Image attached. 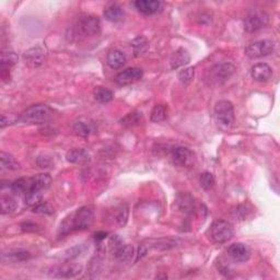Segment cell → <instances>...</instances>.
I'll list each match as a JSON object with an SVG mask.
<instances>
[{
	"mask_svg": "<svg viewBox=\"0 0 280 280\" xmlns=\"http://www.w3.org/2000/svg\"><path fill=\"white\" fill-rule=\"evenodd\" d=\"M31 253L25 249H13L8 253H3L1 260L3 262H21L29 261Z\"/></svg>",
	"mask_w": 280,
	"mask_h": 280,
	"instance_id": "d6986e66",
	"label": "cell"
},
{
	"mask_svg": "<svg viewBox=\"0 0 280 280\" xmlns=\"http://www.w3.org/2000/svg\"><path fill=\"white\" fill-rule=\"evenodd\" d=\"M191 61V55L185 48H178L177 51H175L172 56H171L170 64L172 69H177L179 67H183V66L187 65Z\"/></svg>",
	"mask_w": 280,
	"mask_h": 280,
	"instance_id": "ac0fdd59",
	"label": "cell"
},
{
	"mask_svg": "<svg viewBox=\"0 0 280 280\" xmlns=\"http://www.w3.org/2000/svg\"><path fill=\"white\" fill-rule=\"evenodd\" d=\"M22 230H23L24 232H33V233H35V232H38L39 230H41V228H39L37 225H35V223L26 222L22 225Z\"/></svg>",
	"mask_w": 280,
	"mask_h": 280,
	"instance_id": "f35d334b",
	"label": "cell"
},
{
	"mask_svg": "<svg viewBox=\"0 0 280 280\" xmlns=\"http://www.w3.org/2000/svg\"><path fill=\"white\" fill-rule=\"evenodd\" d=\"M82 273V267L78 264H60L52 267L48 275L52 278H74Z\"/></svg>",
	"mask_w": 280,
	"mask_h": 280,
	"instance_id": "ba28073f",
	"label": "cell"
},
{
	"mask_svg": "<svg viewBox=\"0 0 280 280\" xmlns=\"http://www.w3.org/2000/svg\"><path fill=\"white\" fill-rule=\"evenodd\" d=\"M114 219L120 227H124L128 219V207L126 205H121L114 210Z\"/></svg>",
	"mask_w": 280,
	"mask_h": 280,
	"instance_id": "4316f807",
	"label": "cell"
},
{
	"mask_svg": "<svg viewBox=\"0 0 280 280\" xmlns=\"http://www.w3.org/2000/svg\"><path fill=\"white\" fill-rule=\"evenodd\" d=\"M106 63L109 68L120 69L126 64V56L121 51H112L107 54Z\"/></svg>",
	"mask_w": 280,
	"mask_h": 280,
	"instance_id": "44dd1931",
	"label": "cell"
},
{
	"mask_svg": "<svg viewBox=\"0 0 280 280\" xmlns=\"http://www.w3.org/2000/svg\"><path fill=\"white\" fill-rule=\"evenodd\" d=\"M32 177H22L11 184V191L18 195H25L30 191H33Z\"/></svg>",
	"mask_w": 280,
	"mask_h": 280,
	"instance_id": "ffe728a7",
	"label": "cell"
},
{
	"mask_svg": "<svg viewBox=\"0 0 280 280\" xmlns=\"http://www.w3.org/2000/svg\"><path fill=\"white\" fill-rule=\"evenodd\" d=\"M142 76L143 71L141 69L137 67H131L122 70V72L118 73L115 78V81L120 86H127L139 81L140 79L142 78Z\"/></svg>",
	"mask_w": 280,
	"mask_h": 280,
	"instance_id": "7c38bea8",
	"label": "cell"
},
{
	"mask_svg": "<svg viewBox=\"0 0 280 280\" xmlns=\"http://www.w3.org/2000/svg\"><path fill=\"white\" fill-rule=\"evenodd\" d=\"M73 130H74V133H76L78 136H80V137H88V136L91 134L92 128L90 124H88V122L79 121L77 122H74Z\"/></svg>",
	"mask_w": 280,
	"mask_h": 280,
	"instance_id": "d590c367",
	"label": "cell"
},
{
	"mask_svg": "<svg viewBox=\"0 0 280 280\" xmlns=\"http://www.w3.org/2000/svg\"><path fill=\"white\" fill-rule=\"evenodd\" d=\"M104 17L105 19L111 22H120L124 19L125 12L118 4H111V6L105 8Z\"/></svg>",
	"mask_w": 280,
	"mask_h": 280,
	"instance_id": "7402d4cb",
	"label": "cell"
},
{
	"mask_svg": "<svg viewBox=\"0 0 280 280\" xmlns=\"http://www.w3.org/2000/svg\"><path fill=\"white\" fill-rule=\"evenodd\" d=\"M42 201V194H41V191H36V190H33V191H30L29 192H26L24 195V203L26 206H29V207H35V206H37L38 204H41Z\"/></svg>",
	"mask_w": 280,
	"mask_h": 280,
	"instance_id": "f1b7e54d",
	"label": "cell"
},
{
	"mask_svg": "<svg viewBox=\"0 0 280 280\" xmlns=\"http://www.w3.org/2000/svg\"><path fill=\"white\" fill-rule=\"evenodd\" d=\"M228 255L236 262H245L248 261L251 256V251L247 247V245L243 243H234L231 244L227 249Z\"/></svg>",
	"mask_w": 280,
	"mask_h": 280,
	"instance_id": "4fadbf2b",
	"label": "cell"
},
{
	"mask_svg": "<svg viewBox=\"0 0 280 280\" xmlns=\"http://www.w3.org/2000/svg\"><path fill=\"white\" fill-rule=\"evenodd\" d=\"M171 158L174 164L179 166H190L194 163L195 156L190 149L185 147H175L171 150Z\"/></svg>",
	"mask_w": 280,
	"mask_h": 280,
	"instance_id": "8fae6325",
	"label": "cell"
},
{
	"mask_svg": "<svg viewBox=\"0 0 280 280\" xmlns=\"http://www.w3.org/2000/svg\"><path fill=\"white\" fill-rule=\"evenodd\" d=\"M114 255L120 262H128L135 255L134 247L128 244H122L116 249H114Z\"/></svg>",
	"mask_w": 280,
	"mask_h": 280,
	"instance_id": "603a6c76",
	"label": "cell"
},
{
	"mask_svg": "<svg viewBox=\"0 0 280 280\" xmlns=\"http://www.w3.org/2000/svg\"><path fill=\"white\" fill-rule=\"evenodd\" d=\"M105 236H106V233H104V232H102V233L95 234V239L96 240H102V239L105 238Z\"/></svg>",
	"mask_w": 280,
	"mask_h": 280,
	"instance_id": "60d3db41",
	"label": "cell"
},
{
	"mask_svg": "<svg viewBox=\"0 0 280 280\" xmlns=\"http://www.w3.org/2000/svg\"><path fill=\"white\" fill-rule=\"evenodd\" d=\"M0 206H1V213L2 214H10L16 211L18 207L17 201L11 196H1L0 198Z\"/></svg>",
	"mask_w": 280,
	"mask_h": 280,
	"instance_id": "484cf974",
	"label": "cell"
},
{
	"mask_svg": "<svg viewBox=\"0 0 280 280\" xmlns=\"http://www.w3.org/2000/svg\"><path fill=\"white\" fill-rule=\"evenodd\" d=\"M166 118V108L164 105L162 104H157L155 105V107L152 108L150 120L153 122H163Z\"/></svg>",
	"mask_w": 280,
	"mask_h": 280,
	"instance_id": "1f68e13d",
	"label": "cell"
},
{
	"mask_svg": "<svg viewBox=\"0 0 280 280\" xmlns=\"http://www.w3.org/2000/svg\"><path fill=\"white\" fill-rule=\"evenodd\" d=\"M199 182H200V186L203 187L205 191L212 190L214 186V183H216V181H214V176L210 172L201 173L199 177Z\"/></svg>",
	"mask_w": 280,
	"mask_h": 280,
	"instance_id": "e575fe53",
	"label": "cell"
},
{
	"mask_svg": "<svg viewBox=\"0 0 280 280\" xmlns=\"http://www.w3.org/2000/svg\"><path fill=\"white\" fill-rule=\"evenodd\" d=\"M251 76L255 81L266 82L273 76V69L265 63H258L251 68Z\"/></svg>",
	"mask_w": 280,
	"mask_h": 280,
	"instance_id": "2e32d148",
	"label": "cell"
},
{
	"mask_svg": "<svg viewBox=\"0 0 280 280\" xmlns=\"http://www.w3.org/2000/svg\"><path fill=\"white\" fill-rule=\"evenodd\" d=\"M142 122V114L138 112H133L129 113L128 115H126L122 120L121 121L122 125H124L126 127H133L137 126L140 122Z\"/></svg>",
	"mask_w": 280,
	"mask_h": 280,
	"instance_id": "f546056e",
	"label": "cell"
},
{
	"mask_svg": "<svg viewBox=\"0 0 280 280\" xmlns=\"http://www.w3.org/2000/svg\"><path fill=\"white\" fill-rule=\"evenodd\" d=\"M134 6L139 12H141L146 16H150L159 12L162 9L163 3L161 1H158V0H137V1L134 2Z\"/></svg>",
	"mask_w": 280,
	"mask_h": 280,
	"instance_id": "9a60e30c",
	"label": "cell"
},
{
	"mask_svg": "<svg viewBox=\"0 0 280 280\" xmlns=\"http://www.w3.org/2000/svg\"><path fill=\"white\" fill-rule=\"evenodd\" d=\"M0 165H1L2 170L17 171L20 169V164L18 163L15 158L3 151L0 153Z\"/></svg>",
	"mask_w": 280,
	"mask_h": 280,
	"instance_id": "d4e9b609",
	"label": "cell"
},
{
	"mask_svg": "<svg viewBox=\"0 0 280 280\" xmlns=\"http://www.w3.org/2000/svg\"><path fill=\"white\" fill-rule=\"evenodd\" d=\"M178 80L181 81L183 85H190V83L194 80L195 77V68L194 67H187L182 69L177 74Z\"/></svg>",
	"mask_w": 280,
	"mask_h": 280,
	"instance_id": "d6a6232c",
	"label": "cell"
},
{
	"mask_svg": "<svg viewBox=\"0 0 280 280\" xmlns=\"http://www.w3.org/2000/svg\"><path fill=\"white\" fill-rule=\"evenodd\" d=\"M24 60L25 64H28L30 67L36 68L39 67L44 60L46 58V52L43 50L42 47H33L30 48L29 51H26L24 52Z\"/></svg>",
	"mask_w": 280,
	"mask_h": 280,
	"instance_id": "5bb4252c",
	"label": "cell"
},
{
	"mask_svg": "<svg viewBox=\"0 0 280 280\" xmlns=\"http://www.w3.org/2000/svg\"><path fill=\"white\" fill-rule=\"evenodd\" d=\"M15 122V118L12 117H9L7 115H2L1 116V128H4V127L13 124Z\"/></svg>",
	"mask_w": 280,
	"mask_h": 280,
	"instance_id": "ab89813d",
	"label": "cell"
},
{
	"mask_svg": "<svg viewBox=\"0 0 280 280\" xmlns=\"http://www.w3.org/2000/svg\"><path fill=\"white\" fill-rule=\"evenodd\" d=\"M269 16L264 10L255 9L252 10L248 15L245 17L244 20V30L247 33H254L256 31L261 30L268 24Z\"/></svg>",
	"mask_w": 280,
	"mask_h": 280,
	"instance_id": "8992f818",
	"label": "cell"
},
{
	"mask_svg": "<svg viewBox=\"0 0 280 280\" xmlns=\"http://www.w3.org/2000/svg\"><path fill=\"white\" fill-rule=\"evenodd\" d=\"M131 46L134 48V52L136 56H139L143 54L144 52H147L148 47H149V43L146 38L143 36H139L137 38H135L133 42L130 44Z\"/></svg>",
	"mask_w": 280,
	"mask_h": 280,
	"instance_id": "4dcf8cb0",
	"label": "cell"
},
{
	"mask_svg": "<svg viewBox=\"0 0 280 280\" xmlns=\"http://www.w3.org/2000/svg\"><path fill=\"white\" fill-rule=\"evenodd\" d=\"M78 31L86 36H93L101 32V21L99 17L85 16L78 22Z\"/></svg>",
	"mask_w": 280,
	"mask_h": 280,
	"instance_id": "9c48e42d",
	"label": "cell"
},
{
	"mask_svg": "<svg viewBox=\"0 0 280 280\" xmlns=\"http://www.w3.org/2000/svg\"><path fill=\"white\" fill-rule=\"evenodd\" d=\"M94 209L92 206H83L65 219L60 226V234H68L69 232L86 230L93 225Z\"/></svg>",
	"mask_w": 280,
	"mask_h": 280,
	"instance_id": "6da1fadb",
	"label": "cell"
},
{
	"mask_svg": "<svg viewBox=\"0 0 280 280\" xmlns=\"http://www.w3.org/2000/svg\"><path fill=\"white\" fill-rule=\"evenodd\" d=\"M235 67L232 64L223 63L210 67L205 73V81L209 86H221L233 76Z\"/></svg>",
	"mask_w": 280,
	"mask_h": 280,
	"instance_id": "7a4b0ae2",
	"label": "cell"
},
{
	"mask_svg": "<svg viewBox=\"0 0 280 280\" xmlns=\"http://www.w3.org/2000/svg\"><path fill=\"white\" fill-rule=\"evenodd\" d=\"M113 92L103 87H98L94 90V99L100 103H107L113 99Z\"/></svg>",
	"mask_w": 280,
	"mask_h": 280,
	"instance_id": "83f0119b",
	"label": "cell"
},
{
	"mask_svg": "<svg viewBox=\"0 0 280 280\" xmlns=\"http://www.w3.org/2000/svg\"><path fill=\"white\" fill-rule=\"evenodd\" d=\"M52 109L47 105H32L18 117V121L25 124H45L52 117Z\"/></svg>",
	"mask_w": 280,
	"mask_h": 280,
	"instance_id": "277c9868",
	"label": "cell"
},
{
	"mask_svg": "<svg viewBox=\"0 0 280 280\" xmlns=\"http://www.w3.org/2000/svg\"><path fill=\"white\" fill-rule=\"evenodd\" d=\"M32 181H33L34 190H36V191L47 190L52 184V176L47 173L37 174L32 177Z\"/></svg>",
	"mask_w": 280,
	"mask_h": 280,
	"instance_id": "cb8c5ba5",
	"label": "cell"
},
{
	"mask_svg": "<svg viewBox=\"0 0 280 280\" xmlns=\"http://www.w3.org/2000/svg\"><path fill=\"white\" fill-rule=\"evenodd\" d=\"M66 159L70 163L74 164H88L91 161V156L86 149L82 148H76L71 149L66 155Z\"/></svg>",
	"mask_w": 280,
	"mask_h": 280,
	"instance_id": "e0dca14e",
	"label": "cell"
},
{
	"mask_svg": "<svg viewBox=\"0 0 280 280\" xmlns=\"http://www.w3.org/2000/svg\"><path fill=\"white\" fill-rule=\"evenodd\" d=\"M36 163L39 168H42V169L51 168V165L52 163V158L47 157V156H38L37 160H36Z\"/></svg>",
	"mask_w": 280,
	"mask_h": 280,
	"instance_id": "74e56055",
	"label": "cell"
},
{
	"mask_svg": "<svg viewBox=\"0 0 280 280\" xmlns=\"http://www.w3.org/2000/svg\"><path fill=\"white\" fill-rule=\"evenodd\" d=\"M214 118L218 126L223 130H229L234 125V107L230 101L221 100L214 105Z\"/></svg>",
	"mask_w": 280,
	"mask_h": 280,
	"instance_id": "3957f363",
	"label": "cell"
},
{
	"mask_svg": "<svg viewBox=\"0 0 280 280\" xmlns=\"http://www.w3.org/2000/svg\"><path fill=\"white\" fill-rule=\"evenodd\" d=\"M209 235L214 243H226L233 236V228L228 221L217 220L210 227Z\"/></svg>",
	"mask_w": 280,
	"mask_h": 280,
	"instance_id": "5b68a950",
	"label": "cell"
},
{
	"mask_svg": "<svg viewBox=\"0 0 280 280\" xmlns=\"http://www.w3.org/2000/svg\"><path fill=\"white\" fill-rule=\"evenodd\" d=\"M17 61H18V56L13 52H1V68L9 69L11 66L16 65Z\"/></svg>",
	"mask_w": 280,
	"mask_h": 280,
	"instance_id": "836d02e7",
	"label": "cell"
},
{
	"mask_svg": "<svg viewBox=\"0 0 280 280\" xmlns=\"http://www.w3.org/2000/svg\"><path fill=\"white\" fill-rule=\"evenodd\" d=\"M275 50V44L269 39H262V41L254 42L245 47V55L248 58H261L270 55Z\"/></svg>",
	"mask_w": 280,
	"mask_h": 280,
	"instance_id": "52a82bcc",
	"label": "cell"
},
{
	"mask_svg": "<svg viewBox=\"0 0 280 280\" xmlns=\"http://www.w3.org/2000/svg\"><path fill=\"white\" fill-rule=\"evenodd\" d=\"M32 211L35 213H41V214H52L54 213V209H52L50 204H38L37 206L32 208Z\"/></svg>",
	"mask_w": 280,
	"mask_h": 280,
	"instance_id": "8d00e7d4",
	"label": "cell"
},
{
	"mask_svg": "<svg viewBox=\"0 0 280 280\" xmlns=\"http://www.w3.org/2000/svg\"><path fill=\"white\" fill-rule=\"evenodd\" d=\"M176 205L179 210H182L183 212L188 214H201V211H203V210H201L203 205H197L194 197L191 194H187V192H182V194H179L176 197Z\"/></svg>",
	"mask_w": 280,
	"mask_h": 280,
	"instance_id": "30bf717a",
	"label": "cell"
}]
</instances>
